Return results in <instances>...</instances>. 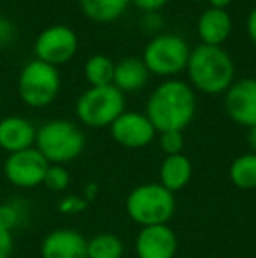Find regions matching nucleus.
<instances>
[{"label": "nucleus", "instance_id": "1", "mask_svg": "<svg viewBox=\"0 0 256 258\" xmlns=\"http://www.w3.org/2000/svg\"><path fill=\"white\" fill-rule=\"evenodd\" d=\"M197 111L193 90L183 81H165L151 93L146 116L156 132H183L192 123Z\"/></svg>", "mask_w": 256, "mask_h": 258}, {"label": "nucleus", "instance_id": "2", "mask_svg": "<svg viewBox=\"0 0 256 258\" xmlns=\"http://www.w3.org/2000/svg\"><path fill=\"white\" fill-rule=\"evenodd\" d=\"M186 67L192 83L207 95L223 93L232 86L233 61L219 46H197L190 53Z\"/></svg>", "mask_w": 256, "mask_h": 258}, {"label": "nucleus", "instance_id": "3", "mask_svg": "<svg viewBox=\"0 0 256 258\" xmlns=\"http://www.w3.org/2000/svg\"><path fill=\"white\" fill-rule=\"evenodd\" d=\"M125 211L133 223L142 227L168 225L176 214V197L160 183H144L127 195Z\"/></svg>", "mask_w": 256, "mask_h": 258}, {"label": "nucleus", "instance_id": "4", "mask_svg": "<svg viewBox=\"0 0 256 258\" xmlns=\"http://www.w3.org/2000/svg\"><path fill=\"white\" fill-rule=\"evenodd\" d=\"M84 134L68 119H51L37 128L35 150L51 165L74 162L84 150Z\"/></svg>", "mask_w": 256, "mask_h": 258}, {"label": "nucleus", "instance_id": "5", "mask_svg": "<svg viewBox=\"0 0 256 258\" xmlns=\"http://www.w3.org/2000/svg\"><path fill=\"white\" fill-rule=\"evenodd\" d=\"M125 112V97L114 85L92 86L79 97L75 114L90 128L111 126Z\"/></svg>", "mask_w": 256, "mask_h": 258}, {"label": "nucleus", "instance_id": "6", "mask_svg": "<svg viewBox=\"0 0 256 258\" xmlns=\"http://www.w3.org/2000/svg\"><path fill=\"white\" fill-rule=\"evenodd\" d=\"M60 72L56 67L44 63L41 60H32L21 69L18 79V93L20 99L30 107H46L58 97Z\"/></svg>", "mask_w": 256, "mask_h": 258}, {"label": "nucleus", "instance_id": "7", "mask_svg": "<svg viewBox=\"0 0 256 258\" xmlns=\"http://www.w3.org/2000/svg\"><path fill=\"white\" fill-rule=\"evenodd\" d=\"M190 48L179 35L163 34L154 37L144 49V65L149 72L158 76H172L186 69Z\"/></svg>", "mask_w": 256, "mask_h": 258}, {"label": "nucleus", "instance_id": "8", "mask_svg": "<svg viewBox=\"0 0 256 258\" xmlns=\"http://www.w3.org/2000/svg\"><path fill=\"white\" fill-rule=\"evenodd\" d=\"M48 167V160L34 146L7 156L4 162V176L13 186L30 190V188L41 186Z\"/></svg>", "mask_w": 256, "mask_h": 258}, {"label": "nucleus", "instance_id": "9", "mask_svg": "<svg viewBox=\"0 0 256 258\" xmlns=\"http://www.w3.org/2000/svg\"><path fill=\"white\" fill-rule=\"evenodd\" d=\"M37 60L53 67L68 61L77 51V35L65 25H53L37 35L34 44Z\"/></svg>", "mask_w": 256, "mask_h": 258}, {"label": "nucleus", "instance_id": "10", "mask_svg": "<svg viewBox=\"0 0 256 258\" xmlns=\"http://www.w3.org/2000/svg\"><path fill=\"white\" fill-rule=\"evenodd\" d=\"M109 128L114 143L128 150H140V148L149 146L156 137V128L149 121V118L135 111H125L114 119Z\"/></svg>", "mask_w": 256, "mask_h": 258}, {"label": "nucleus", "instance_id": "11", "mask_svg": "<svg viewBox=\"0 0 256 258\" xmlns=\"http://www.w3.org/2000/svg\"><path fill=\"white\" fill-rule=\"evenodd\" d=\"M178 235L168 225L142 227L135 237L137 258H176Z\"/></svg>", "mask_w": 256, "mask_h": 258}, {"label": "nucleus", "instance_id": "12", "mask_svg": "<svg viewBox=\"0 0 256 258\" xmlns=\"http://www.w3.org/2000/svg\"><path fill=\"white\" fill-rule=\"evenodd\" d=\"M225 109L235 123L242 126L256 125V79H240L232 83L225 95Z\"/></svg>", "mask_w": 256, "mask_h": 258}, {"label": "nucleus", "instance_id": "13", "mask_svg": "<svg viewBox=\"0 0 256 258\" xmlns=\"http://www.w3.org/2000/svg\"><path fill=\"white\" fill-rule=\"evenodd\" d=\"M88 239L74 228H56L41 242V258H88Z\"/></svg>", "mask_w": 256, "mask_h": 258}, {"label": "nucleus", "instance_id": "14", "mask_svg": "<svg viewBox=\"0 0 256 258\" xmlns=\"http://www.w3.org/2000/svg\"><path fill=\"white\" fill-rule=\"evenodd\" d=\"M35 136L37 128L23 116H6L0 119V148L9 155L34 148Z\"/></svg>", "mask_w": 256, "mask_h": 258}, {"label": "nucleus", "instance_id": "15", "mask_svg": "<svg viewBox=\"0 0 256 258\" xmlns=\"http://www.w3.org/2000/svg\"><path fill=\"white\" fill-rule=\"evenodd\" d=\"M232 32V18L225 9H207L198 20V35L204 44L219 46L228 39Z\"/></svg>", "mask_w": 256, "mask_h": 258}, {"label": "nucleus", "instance_id": "16", "mask_svg": "<svg viewBox=\"0 0 256 258\" xmlns=\"http://www.w3.org/2000/svg\"><path fill=\"white\" fill-rule=\"evenodd\" d=\"M193 176V165L188 156L185 155H172L165 156V160L160 165V181L158 183L168 191L176 194L188 186Z\"/></svg>", "mask_w": 256, "mask_h": 258}, {"label": "nucleus", "instance_id": "17", "mask_svg": "<svg viewBox=\"0 0 256 258\" xmlns=\"http://www.w3.org/2000/svg\"><path fill=\"white\" fill-rule=\"evenodd\" d=\"M147 74H149V71L146 69L142 60H139V58H127V60L120 61L114 67L113 85L121 93L137 92V90H140L146 85Z\"/></svg>", "mask_w": 256, "mask_h": 258}, {"label": "nucleus", "instance_id": "18", "mask_svg": "<svg viewBox=\"0 0 256 258\" xmlns=\"http://www.w3.org/2000/svg\"><path fill=\"white\" fill-rule=\"evenodd\" d=\"M81 9L90 20L107 23L120 18L127 11L130 0H79Z\"/></svg>", "mask_w": 256, "mask_h": 258}, {"label": "nucleus", "instance_id": "19", "mask_svg": "<svg viewBox=\"0 0 256 258\" xmlns=\"http://www.w3.org/2000/svg\"><path fill=\"white\" fill-rule=\"evenodd\" d=\"M230 181L239 190H254L256 188V153H244L237 156L228 169Z\"/></svg>", "mask_w": 256, "mask_h": 258}, {"label": "nucleus", "instance_id": "20", "mask_svg": "<svg viewBox=\"0 0 256 258\" xmlns=\"http://www.w3.org/2000/svg\"><path fill=\"white\" fill-rule=\"evenodd\" d=\"M123 255L125 244L118 235L102 232L88 239V246H86L88 258H123Z\"/></svg>", "mask_w": 256, "mask_h": 258}, {"label": "nucleus", "instance_id": "21", "mask_svg": "<svg viewBox=\"0 0 256 258\" xmlns=\"http://www.w3.org/2000/svg\"><path fill=\"white\" fill-rule=\"evenodd\" d=\"M116 65L104 54H95L84 65V78L92 86H109L114 79Z\"/></svg>", "mask_w": 256, "mask_h": 258}, {"label": "nucleus", "instance_id": "22", "mask_svg": "<svg viewBox=\"0 0 256 258\" xmlns=\"http://www.w3.org/2000/svg\"><path fill=\"white\" fill-rule=\"evenodd\" d=\"M25 216H27V211L20 202L7 201L0 204V227L6 230L13 232L14 228H18L23 223Z\"/></svg>", "mask_w": 256, "mask_h": 258}, {"label": "nucleus", "instance_id": "23", "mask_svg": "<svg viewBox=\"0 0 256 258\" xmlns=\"http://www.w3.org/2000/svg\"><path fill=\"white\" fill-rule=\"evenodd\" d=\"M42 184H44L49 191L60 194V191L67 190L68 184H70V174L65 169V165H51V163H49Z\"/></svg>", "mask_w": 256, "mask_h": 258}, {"label": "nucleus", "instance_id": "24", "mask_svg": "<svg viewBox=\"0 0 256 258\" xmlns=\"http://www.w3.org/2000/svg\"><path fill=\"white\" fill-rule=\"evenodd\" d=\"M160 146H161V150H163L165 156L181 155L183 148H185V136H183V132H178V130L161 132L160 134Z\"/></svg>", "mask_w": 256, "mask_h": 258}, {"label": "nucleus", "instance_id": "25", "mask_svg": "<svg viewBox=\"0 0 256 258\" xmlns=\"http://www.w3.org/2000/svg\"><path fill=\"white\" fill-rule=\"evenodd\" d=\"M58 211L62 214H67V216H77L82 211H86L88 207V202L82 195H65L58 201Z\"/></svg>", "mask_w": 256, "mask_h": 258}, {"label": "nucleus", "instance_id": "26", "mask_svg": "<svg viewBox=\"0 0 256 258\" xmlns=\"http://www.w3.org/2000/svg\"><path fill=\"white\" fill-rule=\"evenodd\" d=\"M14 249L13 232L0 227V258H11Z\"/></svg>", "mask_w": 256, "mask_h": 258}, {"label": "nucleus", "instance_id": "27", "mask_svg": "<svg viewBox=\"0 0 256 258\" xmlns=\"http://www.w3.org/2000/svg\"><path fill=\"white\" fill-rule=\"evenodd\" d=\"M14 39V25L9 20L0 16V48L7 46Z\"/></svg>", "mask_w": 256, "mask_h": 258}, {"label": "nucleus", "instance_id": "28", "mask_svg": "<svg viewBox=\"0 0 256 258\" xmlns=\"http://www.w3.org/2000/svg\"><path fill=\"white\" fill-rule=\"evenodd\" d=\"M132 2L135 4L139 9L146 11V13H154L156 9L163 7L165 4L168 2V0H132Z\"/></svg>", "mask_w": 256, "mask_h": 258}, {"label": "nucleus", "instance_id": "29", "mask_svg": "<svg viewBox=\"0 0 256 258\" xmlns=\"http://www.w3.org/2000/svg\"><path fill=\"white\" fill-rule=\"evenodd\" d=\"M247 34H249V39L256 44V7L249 13V18H247Z\"/></svg>", "mask_w": 256, "mask_h": 258}, {"label": "nucleus", "instance_id": "30", "mask_svg": "<svg viewBox=\"0 0 256 258\" xmlns=\"http://www.w3.org/2000/svg\"><path fill=\"white\" fill-rule=\"evenodd\" d=\"M97 195H99V186H97V183H88L84 188V195L82 197L86 199V202H93L97 199Z\"/></svg>", "mask_w": 256, "mask_h": 258}, {"label": "nucleus", "instance_id": "31", "mask_svg": "<svg viewBox=\"0 0 256 258\" xmlns=\"http://www.w3.org/2000/svg\"><path fill=\"white\" fill-rule=\"evenodd\" d=\"M247 143H249L251 153H256V125L251 126L249 132H247Z\"/></svg>", "mask_w": 256, "mask_h": 258}, {"label": "nucleus", "instance_id": "32", "mask_svg": "<svg viewBox=\"0 0 256 258\" xmlns=\"http://www.w3.org/2000/svg\"><path fill=\"white\" fill-rule=\"evenodd\" d=\"M209 2H211V6L216 7V9H225L232 0H209Z\"/></svg>", "mask_w": 256, "mask_h": 258}, {"label": "nucleus", "instance_id": "33", "mask_svg": "<svg viewBox=\"0 0 256 258\" xmlns=\"http://www.w3.org/2000/svg\"><path fill=\"white\" fill-rule=\"evenodd\" d=\"M193 2H204V0H193Z\"/></svg>", "mask_w": 256, "mask_h": 258}]
</instances>
